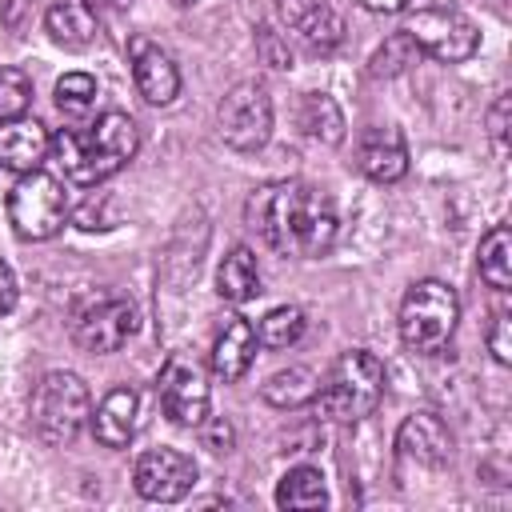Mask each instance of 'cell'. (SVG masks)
<instances>
[{
    "mask_svg": "<svg viewBox=\"0 0 512 512\" xmlns=\"http://www.w3.org/2000/svg\"><path fill=\"white\" fill-rule=\"evenodd\" d=\"M244 220L272 252L296 260L324 256L336 240V208L328 192L308 180L260 184L244 204Z\"/></svg>",
    "mask_w": 512,
    "mask_h": 512,
    "instance_id": "cell-1",
    "label": "cell"
},
{
    "mask_svg": "<svg viewBox=\"0 0 512 512\" xmlns=\"http://www.w3.org/2000/svg\"><path fill=\"white\" fill-rule=\"evenodd\" d=\"M140 148V128L124 112H104L88 128H60L52 136V156L72 184H100L116 176Z\"/></svg>",
    "mask_w": 512,
    "mask_h": 512,
    "instance_id": "cell-2",
    "label": "cell"
},
{
    "mask_svg": "<svg viewBox=\"0 0 512 512\" xmlns=\"http://www.w3.org/2000/svg\"><path fill=\"white\" fill-rule=\"evenodd\" d=\"M380 396H384V364L372 352L352 348V352H340L332 360V368L316 384L312 404H316V412L324 420L356 424V420L376 412Z\"/></svg>",
    "mask_w": 512,
    "mask_h": 512,
    "instance_id": "cell-3",
    "label": "cell"
},
{
    "mask_svg": "<svg viewBox=\"0 0 512 512\" xmlns=\"http://www.w3.org/2000/svg\"><path fill=\"white\" fill-rule=\"evenodd\" d=\"M32 432L48 448H68L88 424V388L76 372H44L32 388Z\"/></svg>",
    "mask_w": 512,
    "mask_h": 512,
    "instance_id": "cell-4",
    "label": "cell"
},
{
    "mask_svg": "<svg viewBox=\"0 0 512 512\" xmlns=\"http://www.w3.org/2000/svg\"><path fill=\"white\" fill-rule=\"evenodd\" d=\"M460 320V300L444 280H416L400 304V340L412 352H440Z\"/></svg>",
    "mask_w": 512,
    "mask_h": 512,
    "instance_id": "cell-5",
    "label": "cell"
},
{
    "mask_svg": "<svg viewBox=\"0 0 512 512\" xmlns=\"http://www.w3.org/2000/svg\"><path fill=\"white\" fill-rule=\"evenodd\" d=\"M8 224L20 240H52L68 224V196L56 176L24 172L8 192Z\"/></svg>",
    "mask_w": 512,
    "mask_h": 512,
    "instance_id": "cell-6",
    "label": "cell"
},
{
    "mask_svg": "<svg viewBox=\"0 0 512 512\" xmlns=\"http://www.w3.org/2000/svg\"><path fill=\"white\" fill-rule=\"evenodd\" d=\"M220 140L236 152H256L272 136V96L260 80H236L216 108Z\"/></svg>",
    "mask_w": 512,
    "mask_h": 512,
    "instance_id": "cell-7",
    "label": "cell"
},
{
    "mask_svg": "<svg viewBox=\"0 0 512 512\" xmlns=\"http://www.w3.org/2000/svg\"><path fill=\"white\" fill-rule=\"evenodd\" d=\"M404 32L412 36V44L444 64H460L476 52L480 44V32L468 16L452 12V8H420L416 16H408Z\"/></svg>",
    "mask_w": 512,
    "mask_h": 512,
    "instance_id": "cell-8",
    "label": "cell"
},
{
    "mask_svg": "<svg viewBox=\"0 0 512 512\" xmlns=\"http://www.w3.org/2000/svg\"><path fill=\"white\" fill-rule=\"evenodd\" d=\"M132 332H136V308L120 296H96L80 304L72 316V340L96 356L124 348Z\"/></svg>",
    "mask_w": 512,
    "mask_h": 512,
    "instance_id": "cell-9",
    "label": "cell"
},
{
    "mask_svg": "<svg viewBox=\"0 0 512 512\" xmlns=\"http://www.w3.org/2000/svg\"><path fill=\"white\" fill-rule=\"evenodd\" d=\"M156 392H160V408H164V416L172 424L200 428V420L208 416V384H204V372L192 360H184V356H172L160 368Z\"/></svg>",
    "mask_w": 512,
    "mask_h": 512,
    "instance_id": "cell-10",
    "label": "cell"
},
{
    "mask_svg": "<svg viewBox=\"0 0 512 512\" xmlns=\"http://www.w3.org/2000/svg\"><path fill=\"white\" fill-rule=\"evenodd\" d=\"M132 484L144 500L156 504H172L180 496H188V488L196 484V460L180 448H152L136 460L132 468Z\"/></svg>",
    "mask_w": 512,
    "mask_h": 512,
    "instance_id": "cell-11",
    "label": "cell"
},
{
    "mask_svg": "<svg viewBox=\"0 0 512 512\" xmlns=\"http://www.w3.org/2000/svg\"><path fill=\"white\" fill-rule=\"evenodd\" d=\"M280 20L300 36V44L316 56H328L344 40V20L324 0H280Z\"/></svg>",
    "mask_w": 512,
    "mask_h": 512,
    "instance_id": "cell-12",
    "label": "cell"
},
{
    "mask_svg": "<svg viewBox=\"0 0 512 512\" xmlns=\"http://www.w3.org/2000/svg\"><path fill=\"white\" fill-rule=\"evenodd\" d=\"M128 60H132V76H136V92L144 96V104H172L180 92V72L172 64V56L152 44L148 36H132L128 40Z\"/></svg>",
    "mask_w": 512,
    "mask_h": 512,
    "instance_id": "cell-13",
    "label": "cell"
},
{
    "mask_svg": "<svg viewBox=\"0 0 512 512\" xmlns=\"http://www.w3.org/2000/svg\"><path fill=\"white\" fill-rule=\"evenodd\" d=\"M396 452L420 468H440L452 456V432L436 412H412L396 432Z\"/></svg>",
    "mask_w": 512,
    "mask_h": 512,
    "instance_id": "cell-14",
    "label": "cell"
},
{
    "mask_svg": "<svg viewBox=\"0 0 512 512\" xmlns=\"http://www.w3.org/2000/svg\"><path fill=\"white\" fill-rule=\"evenodd\" d=\"M52 152V136L40 120L32 116H12L0 120V168L8 172H36Z\"/></svg>",
    "mask_w": 512,
    "mask_h": 512,
    "instance_id": "cell-15",
    "label": "cell"
},
{
    "mask_svg": "<svg viewBox=\"0 0 512 512\" xmlns=\"http://www.w3.org/2000/svg\"><path fill=\"white\" fill-rule=\"evenodd\" d=\"M356 168L376 184H396L408 172V148L396 128H364L356 140Z\"/></svg>",
    "mask_w": 512,
    "mask_h": 512,
    "instance_id": "cell-16",
    "label": "cell"
},
{
    "mask_svg": "<svg viewBox=\"0 0 512 512\" xmlns=\"http://www.w3.org/2000/svg\"><path fill=\"white\" fill-rule=\"evenodd\" d=\"M252 356H256V328H252V320L228 316L220 324L216 340H212V372L224 384H232V380H240L252 368Z\"/></svg>",
    "mask_w": 512,
    "mask_h": 512,
    "instance_id": "cell-17",
    "label": "cell"
},
{
    "mask_svg": "<svg viewBox=\"0 0 512 512\" xmlns=\"http://www.w3.org/2000/svg\"><path fill=\"white\" fill-rule=\"evenodd\" d=\"M100 16H104V0H56L44 16V28L56 44L84 48V44H92Z\"/></svg>",
    "mask_w": 512,
    "mask_h": 512,
    "instance_id": "cell-18",
    "label": "cell"
},
{
    "mask_svg": "<svg viewBox=\"0 0 512 512\" xmlns=\"http://www.w3.org/2000/svg\"><path fill=\"white\" fill-rule=\"evenodd\" d=\"M136 416H140L136 392H132V388H112V392L100 400L96 416H92V436H96L104 448H124V444H132V436H136Z\"/></svg>",
    "mask_w": 512,
    "mask_h": 512,
    "instance_id": "cell-19",
    "label": "cell"
},
{
    "mask_svg": "<svg viewBox=\"0 0 512 512\" xmlns=\"http://www.w3.org/2000/svg\"><path fill=\"white\" fill-rule=\"evenodd\" d=\"M216 292L228 300V304H248L256 292H260V268H256V256L252 248L236 244L220 268H216Z\"/></svg>",
    "mask_w": 512,
    "mask_h": 512,
    "instance_id": "cell-20",
    "label": "cell"
},
{
    "mask_svg": "<svg viewBox=\"0 0 512 512\" xmlns=\"http://www.w3.org/2000/svg\"><path fill=\"white\" fill-rule=\"evenodd\" d=\"M476 268H480V280L496 292H508L512 288V236L504 224H496L484 240H480V252H476Z\"/></svg>",
    "mask_w": 512,
    "mask_h": 512,
    "instance_id": "cell-21",
    "label": "cell"
},
{
    "mask_svg": "<svg viewBox=\"0 0 512 512\" xmlns=\"http://www.w3.org/2000/svg\"><path fill=\"white\" fill-rule=\"evenodd\" d=\"M276 504L280 508H292V512H308V508H324L328 504V488H324V476L320 468H292L284 472L280 488H276Z\"/></svg>",
    "mask_w": 512,
    "mask_h": 512,
    "instance_id": "cell-22",
    "label": "cell"
},
{
    "mask_svg": "<svg viewBox=\"0 0 512 512\" xmlns=\"http://www.w3.org/2000/svg\"><path fill=\"white\" fill-rule=\"evenodd\" d=\"M300 128L320 144H340L344 140V112L332 96L308 92L304 104H300Z\"/></svg>",
    "mask_w": 512,
    "mask_h": 512,
    "instance_id": "cell-23",
    "label": "cell"
},
{
    "mask_svg": "<svg viewBox=\"0 0 512 512\" xmlns=\"http://www.w3.org/2000/svg\"><path fill=\"white\" fill-rule=\"evenodd\" d=\"M316 384H320L316 372L304 368V364H296V368H280L276 376H268V384H264V400H268L272 408H300V404H312Z\"/></svg>",
    "mask_w": 512,
    "mask_h": 512,
    "instance_id": "cell-24",
    "label": "cell"
},
{
    "mask_svg": "<svg viewBox=\"0 0 512 512\" xmlns=\"http://www.w3.org/2000/svg\"><path fill=\"white\" fill-rule=\"evenodd\" d=\"M304 328H308L304 312H300L296 304H284V308H272V312L260 320L256 344H264V348H292V344L304 336Z\"/></svg>",
    "mask_w": 512,
    "mask_h": 512,
    "instance_id": "cell-25",
    "label": "cell"
},
{
    "mask_svg": "<svg viewBox=\"0 0 512 512\" xmlns=\"http://www.w3.org/2000/svg\"><path fill=\"white\" fill-rule=\"evenodd\" d=\"M416 56H420V48H416L412 36L400 28V32H392V36L372 52L368 72H372V76H400V72H408V68L416 64Z\"/></svg>",
    "mask_w": 512,
    "mask_h": 512,
    "instance_id": "cell-26",
    "label": "cell"
},
{
    "mask_svg": "<svg viewBox=\"0 0 512 512\" xmlns=\"http://www.w3.org/2000/svg\"><path fill=\"white\" fill-rule=\"evenodd\" d=\"M56 108L72 120H84L96 108V80L88 72H68L56 80Z\"/></svg>",
    "mask_w": 512,
    "mask_h": 512,
    "instance_id": "cell-27",
    "label": "cell"
},
{
    "mask_svg": "<svg viewBox=\"0 0 512 512\" xmlns=\"http://www.w3.org/2000/svg\"><path fill=\"white\" fill-rule=\"evenodd\" d=\"M32 100V84L20 68H0V120L24 116Z\"/></svg>",
    "mask_w": 512,
    "mask_h": 512,
    "instance_id": "cell-28",
    "label": "cell"
},
{
    "mask_svg": "<svg viewBox=\"0 0 512 512\" xmlns=\"http://www.w3.org/2000/svg\"><path fill=\"white\" fill-rule=\"evenodd\" d=\"M484 340H488V352L496 364H512V316L508 312H492Z\"/></svg>",
    "mask_w": 512,
    "mask_h": 512,
    "instance_id": "cell-29",
    "label": "cell"
},
{
    "mask_svg": "<svg viewBox=\"0 0 512 512\" xmlns=\"http://www.w3.org/2000/svg\"><path fill=\"white\" fill-rule=\"evenodd\" d=\"M256 52H260V60H264L268 68H292V48H288V40H284L280 32H272L268 24L256 28Z\"/></svg>",
    "mask_w": 512,
    "mask_h": 512,
    "instance_id": "cell-30",
    "label": "cell"
},
{
    "mask_svg": "<svg viewBox=\"0 0 512 512\" xmlns=\"http://www.w3.org/2000/svg\"><path fill=\"white\" fill-rule=\"evenodd\" d=\"M200 436H204V448H212V452H228L232 440H236V432H232V424L224 416H204L200 420Z\"/></svg>",
    "mask_w": 512,
    "mask_h": 512,
    "instance_id": "cell-31",
    "label": "cell"
},
{
    "mask_svg": "<svg viewBox=\"0 0 512 512\" xmlns=\"http://www.w3.org/2000/svg\"><path fill=\"white\" fill-rule=\"evenodd\" d=\"M488 128H492L496 144H504V132H508V96H496V104L488 112Z\"/></svg>",
    "mask_w": 512,
    "mask_h": 512,
    "instance_id": "cell-32",
    "label": "cell"
},
{
    "mask_svg": "<svg viewBox=\"0 0 512 512\" xmlns=\"http://www.w3.org/2000/svg\"><path fill=\"white\" fill-rule=\"evenodd\" d=\"M12 304H16V276H12V268L0 260V316H4Z\"/></svg>",
    "mask_w": 512,
    "mask_h": 512,
    "instance_id": "cell-33",
    "label": "cell"
},
{
    "mask_svg": "<svg viewBox=\"0 0 512 512\" xmlns=\"http://www.w3.org/2000/svg\"><path fill=\"white\" fill-rule=\"evenodd\" d=\"M360 8H368V12H400L408 0H356Z\"/></svg>",
    "mask_w": 512,
    "mask_h": 512,
    "instance_id": "cell-34",
    "label": "cell"
},
{
    "mask_svg": "<svg viewBox=\"0 0 512 512\" xmlns=\"http://www.w3.org/2000/svg\"><path fill=\"white\" fill-rule=\"evenodd\" d=\"M172 4H180V8H192V4H196V0H172Z\"/></svg>",
    "mask_w": 512,
    "mask_h": 512,
    "instance_id": "cell-35",
    "label": "cell"
},
{
    "mask_svg": "<svg viewBox=\"0 0 512 512\" xmlns=\"http://www.w3.org/2000/svg\"><path fill=\"white\" fill-rule=\"evenodd\" d=\"M120 4H132V0H120Z\"/></svg>",
    "mask_w": 512,
    "mask_h": 512,
    "instance_id": "cell-36",
    "label": "cell"
}]
</instances>
